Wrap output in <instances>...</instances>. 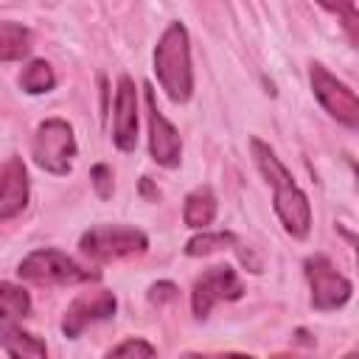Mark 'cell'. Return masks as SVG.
<instances>
[{
  "instance_id": "cell-1",
  "label": "cell",
  "mask_w": 359,
  "mask_h": 359,
  "mask_svg": "<svg viewBox=\"0 0 359 359\" xmlns=\"http://www.w3.org/2000/svg\"><path fill=\"white\" fill-rule=\"evenodd\" d=\"M255 165L261 168L264 180L272 185V202H275V213L283 224V230L294 238H306L311 230V205L309 196L300 191V185L294 182V177L289 174V168L280 163V157L275 154V149L269 143H264L261 137L250 140Z\"/></svg>"
},
{
  "instance_id": "cell-2",
  "label": "cell",
  "mask_w": 359,
  "mask_h": 359,
  "mask_svg": "<svg viewBox=\"0 0 359 359\" xmlns=\"http://www.w3.org/2000/svg\"><path fill=\"white\" fill-rule=\"evenodd\" d=\"M154 73L160 87L174 104H185L194 93V70H191V42L188 28L182 22H171L154 48Z\"/></svg>"
},
{
  "instance_id": "cell-3",
  "label": "cell",
  "mask_w": 359,
  "mask_h": 359,
  "mask_svg": "<svg viewBox=\"0 0 359 359\" xmlns=\"http://www.w3.org/2000/svg\"><path fill=\"white\" fill-rule=\"evenodd\" d=\"M17 275L36 286H73V283H87V280L101 278L98 272L79 266L73 258H67L65 252H59L53 247L28 252L17 266Z\"/></svg>"
},
{
  "instance_id": "cell-4",
  "label": "cell",
  "mask_w": 359,
  "mask_h": 359,
  "mask_svg": "<svg viewBox=\"0 0 359 359\" xmlns=\"http://www.w3.org/2000/svg\"><path fill=\"white\" fill-rule=\"evenodd\" d=\"M79 247H81V252L90 261L107 264V261H123V258L143 255L149 250V238L137 227H126V224H95V227H90L81 236Z\"/></svg>"
},
{
  "instance_id": "cell-5",
  "label": "cell",
  "mask_w": 359,
  "mask_h": 359,
  "mask_svg": "<svg viewBox=\"0 0 359 359\" xmlns=\"http://www.w3.org/2000/svg\"><path fill=\"white\" fill-rule=\"evenodd\" d=\"M76 135L73 126L62 118H48L36 126L34 135V163L48 174H67L76 157Z\"/></svg>"
},
{
  "instance_id": "cell-6",
  "label": "cell",
  "mask_w": 359,
  "mask_h": 359,
  "mask_svg": "<svg viewBox=\"0 0 359 359\" xmlns=\"http://www.w3.org/2000/svg\"><path fill=\"white\" fill-rule=\"evenodd\" d=\"M309 81H311V90H314L317 101L323 104V109L331 118H337L348 129H356L359 126V101H356V93L345 81H339L320 62H311L309 65Z\"/></svg>"
},
{
  "instance_id": "cell-7",
  "label": "cell",
  "mask_w": 359,
  "mask_h": 359,
  "mask_svg": "<svg viewBox=\"0 0 359 359\" xmlns=\"http://www.w3.org/2000/svg\"><path fill=\"white\" fill-rule=\"evenodd\" d=\"M303 269H306V278H309V286H311V306L314 309L331 311V309H339L351 300V292H353L351 280L325 255L306 258Z\"/></svg>"
},
{
  "instance_id": "cell-8",
  "label": "cell",
  "mask_w": 359,
  "mask_h": 359,
  "mask_svg": "<svg viewBox=\"0 0 359 359\" xmlns=\"http://www.w3.org/2000/svg\"><path fill=\"white\" fill-rule=\"evenodd\" d=\"M241 294H244V283H241L238 272L230 264H216V266L205 269L194 283V292H191L194 317L205 320L219 300H238Z\"/></svg>"
},
{
  "instance_id": "cell-9",
  "label": "cell",
  "mask_w": 359,
  "mask_h": 359,
  "mask_svg": "<svg viewBox=\"0 0 359 359\" xmlns=\"http://www.w3.org/2000/svg\"><path fill=\"white\" fill-rule=\"evenodd\" d=\"M146 109H149V151L154 157L157 165L163 168H177L182 160V140L180 132L174 129V123L160 112L157 101H154V87L146 84Z\"/></svg>"
},
{
  "instance_id": "cell-10",
  "label": "cell",
  "mask_w": 359,
  "mask_h": 359,
  "mask_svg": "<svg viewBox=\"0 0 359 359\" xmlns=\"http://www.w3.org/2000/svg\"><path fill=\"white\" fill-rule=\"evenodd\" d=\"M115 309H118V300H115L112 292H107V289L84 292V294H79V297L67 306V311H65V317H62V334H65L67 339H76V337H79L84 328H90L93 323L109 320V317L115 314Z\"/></svg>"
},
{
  "instance_id": "cell-11",
  "label": "cell",
  "mask_w": 359,
  "mask_h": 359,
  "mask_svg": "<svg viewBox=\"0 0 359 359\" xmlns=\"http://www.w3.org/2000/svg\"><path fill=\"white\" fill-rule=\"evenodd\" d=\"M112 140L121 151H135V146H137V90H135V81L129 76L118 79Z\"/></svg>"
},
{
  "instance_id": "cell-12",
  "label": "cell",
  "mask_w": 359,
  "mask_h": 359,
  "mask_svg": "<svg viewBox=\"0 0 359 359\" xmlns=\"http://www.w3.org/2000/svg\"><path fill=\"white\" fill-rule=\"evenodd\" d=\"M28 205V171L22 157L11 154L0 168V224L20 216Z\"/></svg>"
},
{
  "instance_id": "cell-13",
  "label": "cell",
  "mask_w": 359,
  "mask_h": 359,
  "mask_svg": "<svg viewBox=\"0 0 359 359\" xmlns=\"http://www.w3.org/2000/svg\"><path fill=\"white\" fill-rule=\"evenodd\" d=\"M216 219V194L210 191V185H199L185 196L182 205V222L194 230H205L210 222Z\"/></svg>"
},
{
  "instance_id": "cell-14",
  "label": "cell",
  "mask_w": 359,
  "mask_h": 359,
  "mask_svg": "<svg viewBox=\"0 0 359 359\" xmlns=\"http://www.w3.org/2000/svg\"><path fill=\"white\" fill-rule=\"evenodd\" d=\"M0 345L8 356H22V359H42L48 353L45 342L17 325H3L0 328Z\"/></svg>"
},
{
  "instance_id": "cell-15",
  "label": "cell",
  "mask_w": 359,
  "mask_h": 359,
  "mask_svg": "<svg viewBox=\"0 0 359 359\" xmlns=\"http://www.w3.org/2000/svg\"><path fill=\"white\" fill-rule=\"evenodd\" d=\"M31 311V297L22 286H14L8 280H0V328L17 325Z\"/></svg>"
},
{
  "instance_id": "cell-16",
  "label": "cell",
  "mask_w": 359,
  "mask_h": 359,
  "mask_svg": "<svg viewBox=\"0 0 359 359\" xmlns=\"http://www.w3.org/2000/svg\"><path fill=\"white\" fill-rule=\"evenodd\" d=\"M31 50V31L20 22H0V62H20Z\"/></svg>"
},
{
  "instance_id": "cell-17",
  "label": "cell",
  "mask_w": 359,
  "mask_h": 359,
  "mask_svg": "<svg viewBox=\"0 0 359 359\" xmlns=\"http://www.w3.org/2000/svg\"><path fill=\"white\" fill-rule=\"evenodd\" d=\"M53 84H56V73H53V67H50L45 59L28 62V65L22 67V73H20V87H22L25 93H31V95L48 93V90H53Z\"/></svg>"
},
{
  "instance_id": "cell-18",
  "label": "cell",
  "mask_w": 359,
  "mask_h": 359,
  "mask_svg": "<svg viewBox=\"0 0 359 359\" xmlns=\"http://www.w3.org/2000/svg\"><path fill=\"white\" fill-rule=\"evenodd\" d=\"M230 244H236V236H233V233H208V230H202L199 236H194V238L185 244V255H191V258H196V255H210V252L224 250V247H230Z\"/></svg>"
},
{
  "instance_id": "cell-19",
  "label": "cell",
  "mask_w": 359,
  "mask_h": 359,
  "mask_svg": "<svg viewBox=\"0 0 359 359\" xmlns=\"http://www.w3.org/2000/svg\"><path fill=\"white\" fill-rule=\"evenodd\" d=\"M317 3L328 11H334L337 17H342V25L348 28L351 42H356V6H353V0H317Z\"/></svg>"
},
{
  "instance_id": "cell-20",
  "label": "cell",
  "mask_w": 359,
  "mask_h": 359,
  "mask_svg": "<svg viewBox=\"0 0 359 359\" xmlns=\"http://www.w3.org/2000/svg\"><path fill=\"white\" fill-rule=\"evenodd\" d=\"M154 353H157V348L149 345V342L140 339V337H129V339H123L121 345L109 348V356H154Z\"/></svg>"
},
{
  "instance_id": "cell-21",
  "label": "cell",
  "mask_w": 359,
  "mask_h": 359,
  "mask_svg": "<svg viewBox=\"0 0 359 359\" xmlns=\"http://www.w3.org/2000/svg\"><path fill=\"white\" fill-rule=\"evenodd\" d=\"M90 180H93V188H95V194L101 196V199H109L112 196V168L107 165V163H98V165H93V171H90Z\"/></svg>"
},
{
  "instance_id": "cell-22",
  "label": "cell",
  "mask_w": 359,
  "mask_h": 359,
  "mask_svg": "<svg viewBox=\"0 0 359 359\" xmlns=\"http://www.w3.org/2000/svg\"><path fill=\"white\" fill-rule=\"evenodd\" d=\"M174 297H177V286H174V283H168V280H160V283H154V286L149 289V300H151L154 306L171 303Z\"/></svg>"
},
{
  "instance_id": "cell-23",
  "label": "cell",
  "mask_w": 359,
  "mask_h": 359,
  "mask_svg": "<svg viewBox=\"0 0 359 359\" xmlns=\"http://www.w3.org/2000/svg\"><path fill=\"white\" fill-rule=\"evenodd\" d=\"M140 194H143L149 202H157V199H160V191L151 185V180H149V177H143V180H140Z\"/></svg>"
}]
</instances>
